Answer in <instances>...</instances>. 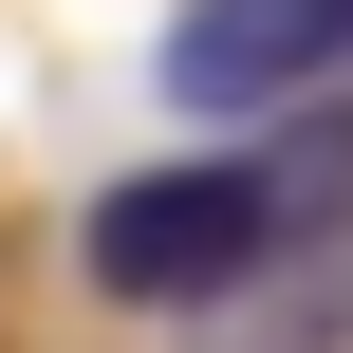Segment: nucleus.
Returning a JSON list of instances; mask_svg holds the SVG:
<instances>
[{
    "instance_id": "f257e3e1",
    "label": "nucleus",
    "mask_w": 353,
    "mask_h": 353,
    "mask_svg": "<svg viewBox=\"0 0 353 353\" xmlns=\"http://www.w3.org/2000/svg\"><path fill=\"white\" fill-rule=\"evenodd\" d=\"M335 223H353V112H335V130L279 112V130H242V149L112 168V186L74 205V279H93L112 316H223V298L298 279Z\"/></svg>"
},
{
    "instance_id": "f03ea898",
    "label": "nucleus",
    "mask_w": 353,
    "mask_h": 353,
    "mask_svg": "<svg viewBox=\"0 0 353 353\" xmlns=\"http://www.w3.org/2000/svg\"><path fill=\"white\" fill-rule=\"evenodd\" d=\"M353 74V0H186L168 37H149V93L186 112V130H279V112H316Z\"/></svg>"
}]
</instances>
